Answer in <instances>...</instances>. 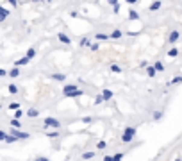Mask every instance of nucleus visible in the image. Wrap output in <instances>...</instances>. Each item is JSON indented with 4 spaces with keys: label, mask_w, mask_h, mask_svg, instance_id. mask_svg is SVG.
Listing matches in <instances>:
<instances>
[{
    "label": "nucleus",
    "mask_w": 182,
    "mask_h": 161,
    "mask_svg": "<svg viewBox=\"0 0 182 161\" xmlns=\"http://www.w3.org/2000/svg\"><path fill=\"white\" fill-rule=\"evenodd\" d=\"M77 88H79V86H77L75 82H72V84H64V86H62V95L68 93V91H73V90H77Z\"/></svg>",
    "instance_id": "14"
},
{
    "label": "nucleus",
    "mask_w": 182,
    "mask_h": 161,
    "mask_svg": "<svg viewBox=\"0 0 182 161\" xmlns=\"http://www.w3.org/2000/svg\"><path fill=\"white\" fill-rule=\"evenodd\" d=\"M102 95H104V100H111V99L114 97V93H113L111 90H107V88H105V90H102Z\"/></svg>",
    "instance_id": "16"
},
{
    "label": "nucleus",
    "mask_w": 182,
    "mask_h": 161,
    "mask_svg": "<svg viewBox=\"0 0 182 161\" xmlns=\"http://www.w3.org/2000/svg\"><path fill=\"white\" fill-rule=\"evenodd\" d=\"M95 40H98V41H107V40H111V38H109V34H102V32H98V34L95 36Z\"/></svg>",
    "instance_id": "24"
},
{
    "label": "nucleus",
    "mask_w": 182,
    "mask_h": 161,
    "mask_svg": "<svg viewBox=\"0 0 182 161\" xmlns=\"http://www.w3.org/2000/svg\"><path fill=\"white\" fill-rule=\"evenodd\" d=\"M0 141H5V143H14V141H18L11 133H5V131H0Z\"/></svg>",
    "instance_id": "4"
},
{
    "label": "nucleus",
    "mask_w": 182,
    "mask_h": 161,
    "mask_svg": "<svg viewBox=\"0 0 182 161\" xmlns=\"http://www.w3.org/2000/svg\"><path fill=\"white\" fill-rule=\"evenodd\" d=\"M166 56H168V58H171V59H173V58H177V56H179V48H170Z\"/></svg>",
    "instance_id": "23"
},
{
    "label": "nucleus",
    "mask_w": 182,
    "mask_h": 161,
    "mask_svg": "<svg viewBox=\"0 0 182 161\" xmlns=\"http://www.w3.org/2000/svg\"><path fill=\"white\" fill-rule=\"evenodd\" d=\"M136 133H138V127H134V125H127L125 129H123V133H121V143H130L132 140H136Z\"/></svg>",
    "instance_id": "1"
},
{
    "label": "nucleus",
    "mask_w": 182,
    "mask_h": 161,
    "mask_svg": "<svg viewBox=\"0 0 182 161\" xmlns=\"http://www.w3.org/2000/svg\"><path fill=\"white\" fill-rule=\"evenodd\" d=\"M180 40V34H179V31H171L170 34H168V43L170 45H175L177 41Z\"/></svg>",
    "instance_id": "6"
},
{
    "label": "nucleus",
    "mask_w": 182,
    "mask_h": 161,
    "mask_svg": "<svg viewBox=\"0 0 182 161\" xmlns=\"http://www.w3.org/2000/svg\"><path fill=\"white\" fill-rule=\"evenodd\" d=\"M145 70H146V75H148V77H150V79H152V77H155V75H157V74H159V72H157V70H155V66H154V64H148V66H146V68H145Z\"/></svg>",
    "instance_id": "8"
},
{
    "label": "nucleus",
    "mask_w": 182,
    "mask_h": 161,
    "mask_svg": "<svg viewBox=\"0 0 182 161\" xmlns=\"http://www.w3.org/2000/svg\"><path fill=\"white\" fill-rule=\"evenodd\" d=\"M82 122H84V123H93V122H95V118H93V117H84V118H82Z\"/></svg>",
    "instance_id": "36"
},
{
    "label": "nucleus",
    "mask_w": 182,
    "mask_h": 161,
    "mask_svg": "<svg viewBox=\"0 0 182 161\" xmlns=\"http://www.w3.org/2000/svg\"><path fill=\"white\" fill-rule=\"evenodd\" d=\"M11 134H13L16 140H29V138H30L29 133H25V131H21V129H16V127H11Z\"/></svg>",
    "instance_id": "3"
},
{
    "label": "nucleus",
    "mask_w": 182,
    "mask_h": 161,
    "mask_svg": "<svg viewBox=\"0 0 182 161\" xmlns=\"http://www.w3.org/2000/svg\"><path fill=\"white\" fill-rule=\"evenodd\" d=\"M139 66H141V68H146V66H148V63H146V61H141V63H139Z\"/></svg>",
    "instance_id": "43"
},
{
    "label": "nucleus",
    "mask_w": 182,
    "mask_h": 161,
    "mask_svg": "<svg viewBox=\"0 0 182 161\" xmlns=\"http://www.w3.org/2000/svg\"><path fill=\"white\" fill-rule=\"evenodd\" d=\"M125 2H129V4H136V2H139V0H125Z\"/></svg>",
    "instance_id": "45"
},
{
    "label": "nucleus",
    "mask_w": 182,
    "mask_h": 161,
    "mask_svg": "<svg viewBox=\"0 0 182 161\" xmlns=\"http://www.w3.org/2000/svg\"><path fill=\"white\" fill-rule=\"evenodd\" d=\"M20 66H14V68H11V70H9V72H7V75H9V77H13V79H16V77H20Z\"/></svg>",
    "instance_id": "11"
},
{
    "label": "nucleus",
    "mask_w": 182,
    "mask_h": 161,
    "mask_svg": "<svg viewBox=\"0 0 182 161\" xmlns=\"http://www.w3.org/2000/svg\"><path fill=\"white\" fill-rule=\"evenodd\" d=\"M159 7H161V2H159V0H157V2H154V4H152V5H150V7H148V11H157V9H159Z\"/></svg>",
    "instance_id": "32"
},
{
    "label": "nucleus",
    "mask_w": 182,
    "mask_h": 161,
    "mask_svg": "<svg viewBox=\"0 0 182 161\" xmlns=\"http://www.w3.org/2000/svg\"><path fill=\"white\" fill-rule=\"evenodd\" d=\"M25 115H27L29 118H38V117H40V109H38V107H30V109L25 111Z\"/></svg>",
    "instance_id": "7"
},
{
    "label": "nucleus",
    "mask_w": 182,
    "mask_h": 161,
    "mask_svg": "<svg viewBox=\"0 0 182 161\" xmlns=\"http://www.w3.org/2000/svg\"><path fill=\"white\" fill-rule=\"evenodd\" d=\"M109 4H111V5H116V4H118V0H109Z\"/></svg>",
    "instance_id": "44"
},
{
    "label": "nucleus",
    "mask_w": 182,
    "mask_h": 161,
    "mask_svg": "<svg viewBox=\"0 0 182 161\" xmlns=\"http://www.w3.org/2000/svg\"><path fill=\"white\" fill-rule=\"evenodd\" d=\"M45 134H46V138H52V140H54V138H59V129H52V131H46Z\"/></svg>",
    "instance_id": "17"
},
{
    "label": "nucleus",
    "mask_w": 182,
    "mask_h": 161,
    "mask_svg": "<svg viewBox=\"0 0 182 161\" xmlns=\"http://www.w3.org/2000/svg\"><path fill=\"white\" fill-rule=\"evenodd\" d=\"M104 161H113V154H105L104 156Z\"/></svg>",
    "instance_id": "39"
},
{
    "label": "nucleus",
    "mask_w": 182,
    "mask_h": 161,
    "mask_svg": "<svg viewBox=\"0 0 182 161\" xmlns=\"http://www.w3.org/2000/svg\"><path fill=\"white\" fill-rule=\"evenodd\" d=\"M154 66H155V70H157V72H164V70H166L161 61H155V63H154Z\"/></svg>",
    "instance_id": "29"
},
{
    "label": "nucleus",
    "mask_w": 182,
    "mask_h": 161,
    "mask_svg": "<svg viewBox=\"0 0 182 161\" xmlns=\"http://www.w3.org/2000/svg\"><path fill=\"white\" fill-rule=\"evenodd\" d=\"M175 161H180V158H177V159H175Z\"/></svg>",
    "instance_id": "47"
},
{
    "label": "nucleus",
    "mask_w": 182,
    "mask_h": 161,
    "mask_svg": "<svg viewBox=\"0 0 182 161\" xmlns=\"http://www.w3.org/2000/svg\"><path fill=\"white\" fill-rule=\"evenodd\" d=\"M25 56H27L29 59H34V58H36V48H29V50L25 52Z\"/></svg>",
    "instance_id": "27"
},
{
    "label": "nucleus",
    "mask_w": 182,
    "mask_h": 161,
    "mask_svg": "<svg viewBox=\"0 0 182 161\" xmlns=\"http://www.w3.org/2000/svg\"><path fill=\"white\" fill-rule=\"evenodd\" d=\"M0 15H4V16H5V18H7V16H9V15H11V11H9V9H5V7H2V5H0Z\"/></svg>",
    "instance_id": "34"
},
{
    "label": "nucleus",
    "mask_w": 182,
    "mask_h": 161,
    "mask_svg": "<svg viewBox=\"0 0 182 161\" xmlns=\"http://www.w3.org/2000/svg\"><path fill=\"white\" fill-rule=\"evenodd\" d=\"M162 117H164V111H161V109L154 113V120H155V122H159V120L162 118Z\"/></svg>",
    "instance_id": "30"
},
{
    "label": "nucleus",
    "mask_w": 182,
    "mask_h": 161,
    "mask_svg": "<svg viewBox=\"0 0 182 161\" xmlns=\"http://www.w3.org/2000/svg\"><path fill=\"white\" fill-rule=\"evenodd\" d=\"M102 102H105V100H104V95H102V93H100V95H97V97L93 99V104H95V106H100Z\"/></svg>",
    "instance_id": "28"
},
{
    "label": "nucleus",
    "mask_w": 182,
    "mask_h": 161,
    "mask_svg": "<svg viewBox=\"0 0 182 161\" xmlns=\"http://www.w3.org/2000/svg\"><path fill=\"white\" fill-rule=\"evenodd\" d=\"M34 161H50V159H48L46 156H36V158H34Z\"/></svg>",
    "instance_id": "37"
},
{
    "label": "nucleus",
    "mask_w": 182,
    "mask_h": 161,
    "mask_svg": "<svg viewBox=\"0 0 182 161\" xmlns=\"http://www.w3.org/2000/svg\"><path fill=\"white\" fill-rule=\"evenodd\" d=\"M109 70H111L113 74H123V68H121L120 64H111V66H109Z\"/></svg>",
    "instance_id": "19"
},
{
    "label": "nucleus",
    "mask_w": 182,
    "mask_h": 161,
    "mask_svg": "<svg viewBox=\"0 0 182 161\" xmlns=\"http://www.w3.org/2000/svg\"><path fill=\"white\" fill-rule=\"evenodd\" d=\"M82 95H84V90H81V88H77V90H73V91L64 93V97H66V99H79V97H82Z\"/></svg>",
    "instance_id": "5"
},
{
    "label": "nucleus",
    "mask_w": 182,
    "mask_h": 161,
    "mask_svg": "<svg viewBox=\"0 0 182 161\" xmlns=\"http://www.w3.org/2000/svg\"><path fill=\"white\" fill-rule=\"evenodd\" d=\"M113 13H120V5H118V4L113 5Z\"/></svg>",
    "instance_id": "41"
},
{
    "label": "nucleus",
    "mask_w": 182,
    "mask_h": 161,
    "mask_svg": "<svg viewBox=\"0 0 182 161\" xmlns=\"http://www.w3.org/2000/svg\"><path fill=\"white\" fill-rule=\"evenodd\" d=\"M95 156H97V152H95V150H88V152H84V154H82L81 158H82V161H89V159H93Z\"/></svg>",
    "instance_id": "12"
},
{
    "label": "nucleus",
    "mask_w": 182,
    "mask_h": 161,
    "mask_svg": "<svg viewBox=\"0 0 182 161\" xmlns=\"http://www.w3.org/2000/svg\"><path fill=\"white\" fill-rule=\"evenodd\" d=\"M50 79L57 80V82H64L68 77H66V74H50Z\"/></svg>",
    "instance_id": "9"
},
{
    "label": "nucleus",
    "mask_w": 182,
    "mask_h": 161,
    "mask_svg": "<svg viewBox=\"0 0 182 161\" xmlns=\"http://www.w3.org/2000/svg\"><path fill=\"white\" fill-rule=\"evenodd\" d=\"M11 127H16V129H21V127H23V123L20 122V118H13V120H11Z\"/></svg>",
    "instance_id": "20"
},
{
    "label": "nucleus",
    "mask_w": 182,
    "mask_h": 161,
    "mask_svg": "<svg viewBox=\"0 0 182 161\" xmlns=\"http://www.w3.org/2000/svg\"><path fill=\"white\" fill-rule=\"evenodd\" d=\"M121 36H123V32H121V31H113L109 38H111V40H120Z\"/></svg>",
    "instance_id": "21"
},
{
    "label": "nucleus",
    "mask_w": 182,
    "mask_h": 161,
    "mask_svg": "<svg viewBox=\"0 0 182 161\" xmlns=\"http://www.w3.org/2000/svg\"><path fill=\"white\" fill-rule=\"evenodd\" d=\"M123 158H125V152H116V154H113V161H121L123 159Z\"/></svg>",
    "instance_id": "26"
},
{
    "label": "nucleus",
    "mask_w": 182,
    "mask_h": 161,
    "mask_svg": "<svg viewBox=\"0 0 182 161\" xmlns=\"http://www.w3.org/2000/svg\"><path fill=\"white\" fill-rule=\"evenodd\" d=\"M180 82H182V75H175L173 79H171L170 82H168V84H166V86L170 88V86H175V84H180Z\"/></svg>",
    "instance_id": "18"
},
{
    "label": "nucleus",
    "mask_w": 182,
    "mask_h": 161,
    "mask_svg": "<svg viewBox=\"0 0 182 161\" xmlns=\"http://www.w3.org/2000/svg\"><path fill=\"white\" fill-rule=\"evenodd\" d=\"M89 48H91L93 52H97V50H98V43H91V45H89Z\"/></svg>",
    "instance_id": "38"
},
{
    "label": "nucleus",
    "mask_w": 182,
    "mask_h": 161,
    "mask_svg": "<svg viewBox=\"0 0 182 161\" xmlns=\"http://www.w3.org/2000/svg\"><path fill=\"white\" fill-rule=\"evenodd\" d=\"M32 2H50V0H32Z\"/></svg>",
    "instance_id": "46"
},
{
    "label": "nucleus",
    "mask_w": 182,
    "mask_h": 161,
    "mask_svg": "<svg viewBox=\"0 0 182 161\" xmlns=\"http://www.w3.org/2000/svg\"><path fill=\"white\" fill-rule=\"evenodd\" d=\"M7 107H9V109H13V111H14V109H18V107H20V104H18V102H11V104H9V106H7Z\"/></svg>",
    "instance_id": "35"
},
{
    "label": "nucleus",
    "mask_w": 182,
    "mask_h": 161,
    "mask_svg": "<svg viewBox=\"0 0 182 161\" xmlns=\"http://www.w3.org/2000/svg\"><path fill=\"white\" fill-rule=\"evenodd\" d=\"M23 115H25V111H21L20 107H18V109H14V118H21Z\"/></svg>",
    "instance_id": "33"
},
{
    "label": "nucleus",
    "mask_w": 182,
    "mask_h": 161,
    "mask_svg": "<svg viewBox=\"0 0 182 161\" xmlns=\"http://www.w3.org/2000/svg\"><path fill=\"white\" fill-rule=\"evenodd\" d=\"M7 2H9L13 7H18V0H7Z\"/></svg>",
    "instance_id": "40"
},
{
    "label": "nucleus",
    "mask_w": 182,
    "mask_h": 161,
    "mask_svg": "<svg viewBox=\"0 0 182 161\" xmlns=\"http://www.w3.org/2000/svg\"><path fill=\"white\" fill-rule=\"evenodd\" d=\"M129 20H139V13L134 11V9H130V13H129Z\"/></svg>",
    "instance_id": "22"
},
{
    "label": "nucleus",
    "mask_w": 182,
    "mask_h": 161,
    "mask_svg": "<svg viewBox=\"0 0 182 161\" xmlns=\"http://www.w3.org/2000/svg\"><path fill=\"white\" fill-rule=\"evenodd\" d=\"M105 147H107V141L105 140H100L98 143H97V150H104Z\"/></svg>",
    "instance_id": "31"
},
{
    "label": "nucleus",
    "mask_w": 182,
    "mask_h": 161,
    "mask_svg": "<svg viewBox=\"0 0 182 161\" xmlns=\"http://www.w3.org/2000/svg\"><path fill=\"white\" fill-rule=\"evenodd\" d=\"M29 63H30V59H29L27 56H23V58H20V59L14 61V66H27Z\"/></svg>",
    "instance_id": "10"
},
{
    "label": "nucleus",
    "mask_w": 182,
    "mask_h": 161,
    "mask_svg": "<svg viewBox=\"0 0 182 161\" xmlns=\"http://www.w3.org/2000/svg\"><path fill=\"white\" fill-rule=\"evenodd\" d=\"M180 40H182V36H180Z\"/></svg>",
    "instance_id": "48"
},
{
    "label": "nucleus",
    "mask_w": 182,
    "mask_h": 161,
    "mask_svg": "<svg viewBox=\"0 0 182 161\" xmlns=\"http://www.w3.org/2000/svg\"><path fill=\"white\" fill-rule=\"evenodd\" d=\"M7 75V70H4V68H0V77H5Z\"/></svg>",
    "instance_id": "42"
},
{
    "label": "nucleus",
    "mask_w": 182,
    "mask_h": 161,
    "mask_svg": "<svg viewBox=\"0 0 182 161\" xmlns=\"http://www.w3.org/2000/svg\"><path fill=\"white\" fill-rule=\"evenodd\" d=\"M61 127H62L61 120L54 118V117H46V118H43V129H45V131H46V129H61Z\"/></svg>",
    "instance_id": "2"
},
{
    "label": "nucleus",
    "mask_w": 182,
    "mask_h": 161,
    "mask_svg": "<svg viewBox=\"0 0 182 161\" xmlns=\"http://www.w3.org/2000/svg\"><path fill=\"white\" fill-rule=\"evenodd\" d=\"M7 91H9L11 95H16V93H18V86H16L14 82H9V84H7Z\"/></svg>",
    "instance_id": "15"
},
{
    "label": "nucleus",
    "mask_w": 182,
    "mask_h": 161,
    "mask_svg": "<svg viewBox=\"0 0 182 161\" xmlns=\"http://www.w3.org/2000/svg\"><path fill=\"white\" fill-rule=\"evenodd\" d=\"M57 38H59V41H61V43H64V45H70V43H72L70 36H68V34H64V32H59V34H57Z\"/></svg>",
    "instance_id": "13"
},
{
    "label": "nucleus",
    "mask_w": 182,
    "mask_h": 161,
    "mask_svg": "<svg viewBox=\"0 0 182 161\" xmlns=\"http://www.w3.org/2000/svg\"><path fill=\"white\" fill-rule=\"evenodd\" d=\"M79 45H81V47H89V45H91V40H89L88 36H84V38L79 41Z\"/></svg>",
    "instance_id": "25"
}]
</instances>
